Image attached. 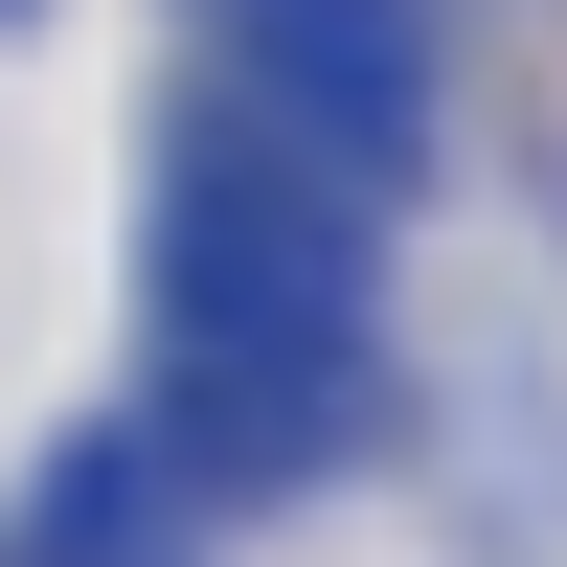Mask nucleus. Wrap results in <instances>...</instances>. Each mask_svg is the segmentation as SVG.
I'll list each match as a JSON object with an SVG mask.
<instances>
[{
    "instance_id": "f257e3e1",
    "label": "nucleus",
    "mask_w": 567,
    "mask_h": 567,
    "mask_svg": "<svg viewBox=\"0 0 567 567\" xmlns=\"http://www.w3.org/2000/svg\"><path fill=\"white\" fill-rule=\"evenodd\" d=\"M250 136H296L318 182H409V136H432V0H250Z\"/></svg>"
},
{
    "instance_id": "f03ea898",
    "label": "nucleus",
    "mask_w": 567,
    "mask_h": 567,
    "mask_svg": "<svg viewBox=\"0 0 567 567\" xmlns=\"http://www.w3.org/2000/svg\"><path fill=\"white\" fill-rule=\"evenodd\" d=\"M182 545V477H159V454H69V477H45V523H23V567H159Z\"/></svg>"
}]
</instances>
